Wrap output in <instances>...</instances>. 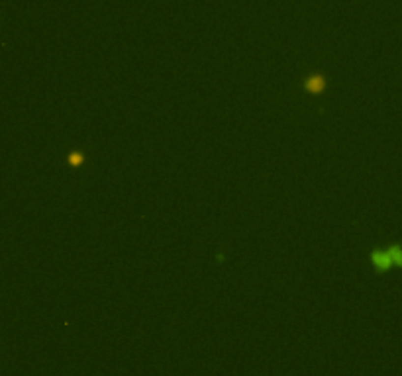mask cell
I'll use <instances>...</instances> for the list:
<instances>
[{
	"mask_svg": "<svg viewBox=\"0 0 402 376\" xmlns=\"http://www.w3.org/2000/svg\"><path fill=\"white\" fill-rule=\"evenodd\" d=\"M308 90H312V92H320L322 88H324V79H320V77H314V79H310L308 81Z\"/></svg>",
	"mask_w": 402,
	"mask_h": 376,
	"instance_id": "cell-1",
	"label": "cell"
}]
</instances>
